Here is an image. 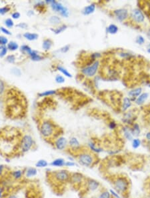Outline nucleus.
Segmentation results:
<instances>
[{
    "label": "nucleus",
    "instance_id": "nucleus-36",
    "mask_svg": "<svg viewBox=\"0 0 150 198\" xmlns=\"http://www.w3.org/2000/svg\"><path fill=\"white\" fill-rule=\"evenodd\" d=\"M109 191H110L113 198H122V195H121L118 192H117L114 189H109Z\"/></svg>",
    "mask_w": 150,
    "mask_h": 198
},
{
    "label": "nucleus",
    "instance_id": "nucleus-46",
    "mask_svg": "<svg viewBox=\"0 0 150 198\" xmlns=\"http://www.w3.org/2000/svg\"><path fill=\"white\" fill-rule=\"evenodd\" d=\"M7 48L5 47H3L1 48V52H0V57H3L4 55H5L6 53H7Z\"/></svg>",
    "mask_w": 150,
    "mask_h": 198
},
{
    "label": "nucleus",
    "instance_id": "nucleus-27",
    "mask_svg": "<svg viewBox=\"0 0 150 198\" xmlns=\"http://www.w3.org/2000/svg\"><path fill=\"white\" fill-rule=\"evenodd\" d=\"M131 102L130 99H129L127 98H125L124 100V104H123V106H122L123 111H126L127 109L131 106Z\"/></svg>",
    "mask_w": 150,
    "mask_h": 198
},
{
    "label": "nucleus",
    "instance_id": "nucleus-44",
    "mask_svg": "<svg viewBox=\"0 0 150 198\" xmlns=\"http://www.w3.org/2000/svg\"><path fill=\"white\" fill-rule=\"evenodd\" d=\"M8 42L7 39L3 36H0V45H5Z\"/></svg>",
    "mask_w": 150,
    "mask_h": 198
},
{
    "label": "nucleus",
    "instance_id": "nucleus-21",
    "mask_svg": "<svg viewBox=\"0 0 150 198\" xmlns=\"http://www.w3.org/2000/svg\"><path fill=\"white\" fill-rule=\"evenodd\" d=\"M49 166H50V163H48L47 160H43V159L37 161L36 164H35L36 168H46Z\"/></svg>",
    "mask_w": 150,
    "mask_h": 198
},
{
    "label": "nucleus",
    "instance_id": "nucleus-1",
    "mask_svg": "<svg viewBox=\"0 0 150 198\" xmlns=\"http://www.w3.org/2000/svg\"><path fill=\"white\" fill-rule=\"evenodd\" d=\"M0 137V152L6 157H11L15 154L20 153L21 138L17 129L9 128L5 129Z\"/></svg>",
    "mask_w": 150,
    "mask_h": 198
},
{
    "label": "nucleus",
    "instance_id": "nucleus-26",
    "mask_svg": "<svg viewBox=\"0 0 150 198\" xmlns=\"http://www.w3.org/2000/svg\"><path fill=\"white\" fill-rule=\"evenodd\" d=\"M107 31H108V33H110L111 34H116V33L118 32V28L116 25L111 24L110 26H109L108 28H107Z\"/></svg>",
    "mask_w": 150,
    "mask_h": 198
},
{
    "label": "nucleus",
    "instance_id": "nucleus-24",
    "mask_svg": "<svg viewBox=\"0 0 150 198\" xmlns=\"http://www.w3.org/2000/svg\"><path fill=\"white\" fill-rule=\"evenodd\" d=\"M141 93V88H135L134 89V90H131L129 92V96L136 98V97H138L140 96Z\"/></svg>",
    "mask_w": 150,
    "mask_h": 198
},
{
    "label": "nucleus",
    "instance_id": "nucleus-13",
    "mask_svg": "<svg viewBox=\"0 0 150 198\" xmlns=\"http://www.w3.org/2000/svg\"><path fill=\"white\" fill-rule=\"evenodd\" d=\"M68 146L69 147H70L71 154H72L73 152H75L76 150V151H77V154L81 150V145H80L79 141H78V139L75 137H71V139H69Z\"/></svg>",
    "mask_w": 150,
    "mask_h": 198
},
{
    "label": "nucleus",
    "instance_id": "nucleus-63",
    "mask_svg": "<svg viewBox=\"0 0 150 198\" xmlns=\"http://www.w3.org/2000/svg\"><path fill=\"white\" fill-rule=\"evenodd\" d=\"M149 88H150V85H149Z\"/></svg>",
    "mask_w": 150,
    "mask_h": 198
},
{
    "label": "nucleus",
    "instance_id": "nucleus-18",
    "mask_svg": "<svg viewBox=\"0 0 150 198\" xmlns=\"http://www.w3.org/2000/svg\"><path fill=\"white\" fill-rule=\"evenodd\" d=\"M123 132H124V137L129 141H132L133 139V135L131 130V127L129 126H125L123 127Z\"/></svg>",
    "mask_w": 150,
    "mask_h": 198
},
{
    "label": "nucleus",
    "instance_id": "nucleus-25",
    "mask_svg": "<svg viewBox=\"0 0 150 198\" xmlns=\"http://www.w3.org/2000/svg\"><path fill=\"white\" fill-rule=\"evenodd\" d=\"M98 198H112V195L110 192L109 190H103L102 192H100V193L98 195Z\"/></svg>",
    "mask_w": 150,
    "mask_h": 198
},
{
    "label": "nucleus",
    "instance_id": "nucleus-52",
    "mask_svg": "<svg viewBox=\"0 0 150 198\" xmlns=\"http://www.w3.org/2000/svg\"><path fill=\"white\" fill-rule=\"evenodd\" d=\"M20 17V13L19 12H15V13H13L12 14V18H13V19H18Z\"/></svg>",
    "mask_w": 150,
    "mask_h": 198
},
{
    "label": "nucleus",
    "instance_id": "nucleus-12",
    "mask_svg": "<svg viewBox=\"0 0 150 198\" xmlns=\"http://www.w3.org/2000/svg\"><path fill=\"white\" fill-rule=\"evenodd\" d=\"M51 7H52V9L54 10L55 11L60 12L61 15L64 16V17H67V16H68V10H67L66 7H63L61 3H58V2H56L55 1H53V3H51Z\"/></svg>",
    "mask_w": 150,
    "mask_h": 198
},
{
    "label": "nucleus",
    "instance_id": "nucleus-14",
    "mask_svg": "<svg viewBox=\"0 0 150 198\" xmlns=\"http://www.w3.org/2000/svg\"><path fill=\"white\" fill-rule=\"evenodd\" d=\"M114 15L119 21L123 22L128 18V11L125 9H119L114 11Z\"/></svg>",
    "mask_w": 150,
    "mask_h": 198
},
{
    "label": "nucleus",
    "instance_id": "nucleus-51",
    "mask_svg": "<svg viewBox=\"0 0 150 198\" xmlns=\"http://www.w3.org/2000/svg\"><path fill=\"white\" fill-rule=\"evenodd\" d=\"M4 84L3 82L0 79V94H1L4 91Z\"/></svg>",
    "mask_w": 150,
    "mask_h": 198
},
{
    "label": "nucleus",
    "instance_id": "nucleus-8",
    "mask_svg": "<svg viewBox=\"0 0 150 198\" xmlns=\"http://www.w3.org/2000/svg\"><path fill=\"white\" fill-rule=\"evenodd\" d=\"M100 186L101 183H100V181L96 180L94 179L87 177L85 187L87 191H90V192H94V191H97Z\"/></svg>",
    "mask_w": 150,
    "mask_h": 198
},
{
    "label": "nucleus",
    "instance_id": "nucleus-16",
    "mask_svg": "<svg viewBox=\"0 0 150 198\" xmlns=\"http://www.w3.org/2000/svg\"><path fill=\"white\" fill-rule=\"evenodd\" d=\"M10 176L11 179L15 181H20L24 177V170H13L10 172Z\"/></svg>",
    "mask_w": 150,
    "mask_h": 198
},
{
    "label": "nucleus",
    "instance_id": "nucleus-53",
    "mask_svg": "<svg viewBox=\"0 0 150 198\" xmlns=\"http://www.w3.org/2000/svg\"><path fill=\"white\" fill-rule=\"evenodd\" d=\"M69 45H66V46H65L64 47H63V48H61V52H63V53L67 52V51L69 50Z\"/></svg>",
    "mask_w": 150,
    "mask_h": 198
},
{
    "label": "nucleus",
    "instance_id": "nucleus-5",
    "mask_svg": "<svg viewBox=\"0 0 150 198\" xmlns=\"http://www.w3.org/2000/svg\"><path fill=\"white\" fill-rule=\"evenodd\" d=\"M40 133L46 139H51L52 137H54V134L55 133L54 124L48 120L44 121L41 124Z\"/></svg>",
    "mask_w": 150,
    "mask_h": 198
},
{
    "label": "nucleus",
    "instance_id": "nucleus-60",
    "mask_svg": "<svg viewBox=\"0 0 150 198\" xmlns=\"http://www.w3.org/2000/svg\"><path fill=\"white\" fill-rule=\"evenodd\" d=\"M147 35H148V37H149V39H150V30L149 31V32L147 33Z\"/></svg>",
    "mask_w": 150,
    "mask_h": 198
},
{
    "label": "nucleus",
    "instance_id": "nucleus-54",
    "mask_svg": "<svg viewBox=\"0 0 150 198\" xmlns=\"http://www.w3.org/2000/svg\"><path fill=\"white\" fill-rule=\"evenodd\" d=\"M4 195V191H3V187L0 185V198H2Z\"/></svg>",
    "mask_w": 150,
    "mask_h": 198
},
{
    "label": "nucleus",
    "instance_id": "nucleus-50",
    "mask_svg": "<svg viewBox=\"0 0 150 198\" xmlns=\"http://www.w3.org/2000/svg\"><path fill=\"white\" fill-rule=\"evenodd\" d=\"M109 127H110V129H114L116 128L117 127V124L116 123V122H114V121H112V122H110L109 123Z\"/></svg>",
    "mask_w": 150,
    "mask_h": 198
},
{
    "label": "nucleus",
    "instance_id": "nucleus-40",
    "mask_svg": "<svg viewBox=\"0 0 150 198\" xmlns=\"http://www.w3.org/2000/svg\"><path fill=\"white\" fill-rule=\"evenodd\" d=\"M135 42H136L137 44L141 45V44H143V43L145 42V40H144V38H143L142 36H137V37L136 40H135Z\"/></svg>",
    "mask_w": 150,
    "mask_h": 198
},
{
    "label": "nucleus",
    "instance_id": "nucleus-59",
    "mask_svg": "<svg viewBox=\"0 0 150 198\" xmlns=\"http://www.w3.org/2000/svg\"><path fill=\"white\" fill-rule=\"evenodd\" d=\"M147 147H148L149 149L150 150V141H147Z\"/></svg>",
    "mask_w": 150,
    "mask_h": 198
},
{
    "label": "nucleus",
    "instance_id": "nucleus-19",
    "mask_svg": "<svg viewBox=\"0 0 150 198\" xmlns=\"http://www.w3.org/2000/svg\"><path fill=\"white\" fill-rule=\"evenodd\" d=\"M88 146H89L90 151L96 154L102 153V152H103L102 148L98 147V146L96 145L95 143H93V142H92V141H90L89 143H88Z\"/></svg>",
    "mask_w": 150,
    "mask_h": 198
},
{
    "label": "nucleus",
    "instance_id": "nucleus-28",
    "mask_svg": "<svg viewBox=\"0 0 150 198\" xmlns=\"http://www.w3.org/2000/svg\"><path fill=\"white\" fill-rule=\"evenodd\" d=\"M141 143V140L139 138H133L132 141H131V145H132L133 149L135 150L140 147Z\"/></svg>",
    "mask_w": 150,
    "mask_h": 198
},
{
    "label": "nucleus",
    "instance_id": "nucleus-9",
    "mask_svg": "<svg viewBox=\"0 0 150 198\" xmlns=\"http://www.w3.org/2000/svg\"><path fill=\"white\" fill-rule=\"evenodd\" d=\"M99 67V61H97L94 62L91 65L88 66L87 67L83 68L82 69V73L87 77H92L96 73Z\"/></svg>",
    "mask_w": 150,
    "mask_h": 198
},
{
    "label": "nucleus",
    "instance_id": "nucleus-6",
    "mask_svg": "<svg viewBox=\"0 0 150 198\" xmlns=\"http://www.w3.org/2000/svg\"><path fill=\"white\" fill-rule=\"evenodd\" d=\"M34 145V141L33 137L29 134H26L22 136L20 145V153L22 154H26L30 152Z\"/></svg>",
    "mask_w": 150,
    "mask_h": 198
},
{
    "label": "nucleus",
    "instance_id": "nucleus-55",
    "mask_svg": "<svg viewBox=\"0 0 150 198\" xmlns=\"http://www.w3.org/2000/svg\"><path fill=\"white\" fill-rule=\"evenodd\" d=\"M1 30L2 32L4 33V34H7V35H11V33H10V32H9V31H8L7 30H6L5 28H1Z\"/></svg>",
    "mask_w": 150,
    "mask_h": 198
},
{
    "label": "nucleus",
    "instance_id": "nucleus-41",
    "mask_svg": "<svg viewBox=\"0 0 150 198\" xmlns=\"http://www.w3.org/2000/svg\"><path fill=\"white\" fill-rule=\"evenodd\" d=\"M55 81L59 84H62L65 81V79H64V77H62L61 75H58L56 76V77H55Z\"/></svg>",
    "mask_w": 150,
    "mask_h": 198
},
{
    "label": "nucleus",
    "instance_id": "nucleus-23",
    "mask_svg": "<svg viewBox=\"0 0 150 198\" xmlns=\"http://www.w3.org/2000/svg\"><path fill=\"white\" fill-rule=\"evenodd\" d=\"M95 9H96L95 5H94V4H91V5H88L87 6V7H85V8H84L83 13L84 15H89V14L92 13L94 11H95Z\"/></svg>",
    "mask_w": 150,
    "mask_h": 198
},
{
    "label": "nucleus",
    "instance_id": "nucleus-33",
    "mask_svg": "<svg viewBox=\"0 0 150 198\" xmlns=\"http://www.w3.org/2000/svg\"><path fill=\"white\" fill-rule=\"evenodd\" d=\"M22 49V51H23L24 53H26V54H28V55H31V53H32V50L31 49V48L28 45H23V46H22L21 47Z\"/></svg>",
    "mask_w": 150,
    "mask_h": 198
},
{
    "label": "nucleus",
    "instance_id": "nucleus-48",
    "mask_svg": "<svg viewBox=\"0 0 150 198\" xmlns=\"http://www.w3.org/2000/svg\"><path fill=\"white\" fill-rule=\"evenodd\" d=\"M9 9H10V8L8 7H4L0 8V13L1 14L5 13L6 12L9 11Z\"/></svg>",
    "mask_w": 150,
    "mask_h": 198
},
{
    "label": "nucleus",
    "instance_id": "nucleus-20",
    "mask_svg": "<svg viewBox=\"0 0 150 198\" xmlns=\"http://www.w3.org/2000/svg\"><path fill=\"white\" fill-rule=\"evenodd\" d=\"M131 132H132V134L133 135V137H138L139 135V134H140V127H139V125H138V123H133V124L131 125Z\"/></svg>",
    "mask_w": 150,
    "mask_h": 198
},
{
    "label": "nucleus",
    "instance_id": "nucleus-49",
    "mask_svg": "<svg viewBox=\"0 0 150 198\" xmlns=\"http://www.w3.org/2000/svg\"><path fill=\"white\" fill-rule=\"evenodd\" d=\"M5 172V167L3 165H0V176H3Z\"/></svg>",
    "mask_w": 150,
    "mask_h": 198
},
{
    "label": "nucleus",
    "instance_id": "nucleus-2",
    "mask_svg": "<svg viewBox=\"0 0 150 198\" xmlns=\"http://www.w3.org/2000/svg\"><path fill=\"white\" fill-rule=\"evenodd\" d=\"M71 172L67 170H59L48 172L49 181L55 187L64 185L69 183Z\"/></svg>",
    "mask_w": 150,
    "mask_h": 198
},
{
    "label": "nucleus",
    "instance_id": "nucleus-3",
    "mask_svg": "<svg viewBox=\"0 0 150 198\" xmlns=\"http://www.w3.org/2000/svg\"><path fill=\"white\" fill-rule=\"evenodd\" d=\"M77 163L80 166L85 168H91L97 164L98 160L96 154L87 150H81L75 156Z\"/></svg>",
    "mask_w": 150,
    "mask_h": 198
},
{
    "label": "nucleus",
    "instance_id": "nucleus-37",
    "mask_svg": "<svg viewBox=\"0 0 150 198\" xmlns=\"http://www.w3.org/2000/svg\"><path fill=\"white\" fill-rule=\"evenodd\" d=\"M55 94V91L51 90V91H46V92H42L41 94H39V96L41 97L43 96H50V95H53Z\"/></svg>",
    "mask_w": 150,
    "mask_h": 198
},
{
    "label": "nucleus",
    "instance_id": "nucleus-34",
    "mask_svg": "<svg viewBox=\"0 0 150 198\" xmlns=\"http://www.w3.org/2000/svg\"><path fill=\"white\" fill-rule=\"evenodd\" d=\"M50 22L51 24L57 25L60 23L61 20L59 19V18L57 17V16H52V17L50 18Z\"/></svg>",
    "mask_w": 150,
    "mask_h": 198
},
{
    "label": "nucleus",
    "instance_id": "nucleus-17",
    "mask_svg": "<svg viewBox=\"0 0 150 198\" xmlns=\"http://www.w3.org/2000/svg\"><path fill=\"white\" fill-rule=\"evenodd\" d=\"M65 162L66 160H65L63 158H56L50 163V166L55 167V168H63V167H65Z\"/></svg>",
    "mask_w": 150,
    "mask_h": 198
},
{
    "label": "nucleus",
    "instance_id": "nucleus-43",
    "mask_svg": "<svg viewBox=\"0 0 150 198\" xmlns=\"http://www.w3.org/2000/svg\"><path fill=\"white\" fill-rule=\"evenodd\" d=\"M15 56H14L13 55H8V56L7 57V61L9 63H14L15 62Z\"/></svg>",
    "mask_w": 150,
    "mask_h": 198
},
{
    "label": "nucleus",
    "instance_id": "nucleus-56",
    "mask_svg": "<svg viewBox=\"0 0 150 198\" xmlns=\"http://www.w3.org/2000/svg\"><path fill=\"white\" fill-rule=\"evenodd\" d=\"M145 139H146L147 141H150V131H148L145 135Z\"/></svg>",
    "mask_w": 150,
    "mask_h": 198
},
{
    "label": "nucleus",
    "instance_id": "nucleus-47",
    "mask_svg": "<svg viewBox=\"0 0 150 198\" xmlns=\"http://www.w3.org/2000/svg\"><path fill=\"white\" fill-rule=\"evenodd\" d=\"M12 73L15 75L20 76L21 75V71H20V69H17V68H13V69H12Z\"/></svg>",
    "mask_w": 150,
    "mask_h": 198
},
{
    "label": "nucleus",
    "instance_id": "nucleus-4",
    "mask_svg": "<svg viewBox=\"0 0 150 198\" xmlns=\"http://www.w3.org/2000/svg\"><path fill=\"white\" fill-rule=\"evenodd\" d=\"M114 189L121 195H125L130 189L131 183L128 177L122 175L115 177L112 180Z\"/></svg>",
    "mask_w": 150,
    "mask_h": 198
},
{
    "label": "nucleus",
    "instance_id": "nucleus-35",
    "mask_svg": "<svg viewBox=\"0 0 150 198\" xmlns=\"http://www.w3.org/2000/svg\"><path fill=\"white\" fill-rule=\"evenodd\" d=\"M57 69H58L59 71H60L61 73H63V74H64L65 75H66L67 77H72L71 74L70 73H69V72L67 71V70L65 69V68H63L62 67H60V66H58V67H57Z\"/></svg>",
    "mask_w": 150,
    "mask_h": 198
},
{
    "label": "nucleus",
    "instance_id": "nucleus-30",
    "mask_svg": "<svg viewBox=\"0 0 150 198\" xmlns=\"http://www.w3.org/2000/svg\"><path fill=\"white\" fill-rule=\"evenodd\" d=\"M51 44H52V42H51V40H46L45 41H44V42H43L42 47L45 50H49V49L51 48Z\"/></svg>",
    "mask_w": 150,
    "mask_h": 198
},
{
    "label": "nucleus",
    "instance_id": "nucleus-7",
    "mask_svg": "<svg viewBox=\"0 0 150 198\" xmlns=\"http://www.w3.org/2000/svg\"><path fill=\"white\" fill-rule=\"evenodd\" d=\"M86 177L83 174L79 172L71 173L69 183L75 187L85 186L86 182Z\"/></svg>",
    "mask_w": 150,
    "mask_h": 198
},
{
    "label": "nucleus",
    "instance_id": "nucleus-15",
    "mask_svg": "<svg viewBox=\"0 0 150 198\" xmlns=\"http://www.w3.org/2000/svg\"><path fill=\"white\" fill-rule=\"evenodd\" d=\"M24 177L26 178H32L37 176L38 171L36 167H29L24 169Z\"/></svg>",
    "mask_w": 150,
    "mask_h": 198
},
{
    "label": "nucleus",
    "instance_id": "nucleus-58",
    "mask_svg": "<svg viewBox=\"0 0 150 198\" xmlns=\"http://www.w3.org/2000/svg\"><path fill=\"white\" fill-rule=\"evenodd\" d=\"M147 52H148L149 53H150V44L148 45V46H147Z\"/></svg>",
    "mask_w": 150,
    "mask_h": 198
},
{
    "label": "nucleus",
    "instance_id": "nucleus-45",
    "mask_svg": "<svg viewBox=\"0 0 150 198\" xmlns=\"http://www.w3.org/2000/svg\"><path fill=\"white\" fill-rule=\"evenodd\" d=\"M5 25L7 26L8 28H11V27L13 26V22L12 21L11 19H7L5 21Z\"/></svg>",
    "mask_w": 150,
    "mask_h": 198
},
{
    "label": "nucleus",
    "instance_id": "nucleus-11",
    "mask_svg": "<svg viewBox=\"0 0 150 198\" xmlns=\"http://www.w3.org/2000/svg\"><path fill=\"white\" fill-rule=\"evenodd\" d=\"M69 145V142L67 141L66 138L63 137H59L55 140L54 145L55 147L59 151L65 150Z\"/></svg>",
    "mask_w": 150,
    "mask_h": 198
},
{
    "label": "nucleus",
    "instance_id": "nucleus-22",
    "mask_svg": "<svg viewBox=\"0 0 150 198\" xmlns=\"http://www.w3.org/2000/svg\"><path fill=\"white\" fill-rule=\"evenodd\" d=\"M147 98H148V94H147V93H143V94H141L140 96L137 98L135 102H136L137 104L141 105L145 102V101L147 100Z\"/></svg>",
    "mask_w": 150,
    "mask_h": 198
},
{
    "label": "nucleus",
    "instance_id": "nucleus-39",
    "mask_svg": "<svg viewBox=\"0 0 150 198\" xmlns=\"http://www.w3.org/2000/svg\"><path fill=\"white\" fill-rule=\"evenodd\" d=\"M67 26H61V27H59L57 29H55V30H52V31H53L55 34H59V33L62 32L63 31H64L65 29H66Z\"/></svg>",
    "mask_w": 150,
    "mask_h": 198
},
{
    "label": "nucleus",
    "instance_id": "nucleus-10",
    "mask_svg": "<svg viewBox=\"0 0 150 198\" xmlns=\"http://www.w3.org/2000/svg\"><path fill=\"white\" fill-rule=\"evenodd\" d=\"M131 18L136 24H141L144 22L145 16L143 15V12L139 9H134L131 11Z\"/></svg>",
    "mask_w": 150,
    "mask_h": 198
},
{
    "label": "nucleus",
    "instance_id": "nucleus-61",
    "mask_svg": "<svg viewBox=\"0 0 150 198\" xmlns=\"http://www.w3.org/2000/svg\"><path fill=\"white\" fill-rule=\"evenodd\" d=\"M148 197H149V198H150V191H149V195H148Z\"/></svg>",
    "mask_w": 150,
    "mask_h": 198
},
{
    "label": "nucleus",
    "instance_id": "nucleus-31",
    "mask_svg": "<svg viewBox=\"0 0 150 198\" xmlns=\"http://www.w3.org/2000/svg\"><path fill=\"white\" fill-rule=\"evenodd\" d=\"M30 56H31V58L32 59V60H34V61H40L41 60V59H43V57L42 56H40V55L37 53L36 51H32V53H31Z\"/></svg>",
    "mask_w": 150,
    "mask_h": 198
},
{
    "label": "nucleus",
    "instance_id": "nucleus-62",
    "mask_svg": "<svg viewBox=\"0 0 150 198\" xmlns=\"http://www.w3.org/2000/svg\"><path fill=\"white\" fill-rule=\"evenodd\" d=\"M1 45H0V49H1Z\"/></svg>",
    "mask_w": 150,
    "mask_h": 198
},
{
    "label": "nucleus",
    "instance_id": "nucleus-57",
    "mask_svg": "<svg viewBox=\"0 0 150 198\" xmlns=\"http://www.w3.org/2000/svg\"><path fill=\"white\" fill-rule=\"evenodd\" d=\"M17 26L18 27H22V28H27V25L26 24H20L18 25Z\"/></svg>",
    "mask_w": 150,
    "mask_h": 198
},
{
    "label": "nucleus",
    "instance_id": "nucleus-29",
    "mask_svg": "<svg viewBox=\"0 0 150 198\" xmlns=\"http://www.w3.org/2000/svg\"><path fill=\"white\" fill-rule=\"evenodd\" d=\"M24 36L27 39V40L33 41L36 40V39L38 38V35L36 34H31V33H26L24 35Z\"/></svg>",
    "mask_w": 150,
    "mask_h": 198
},
{
    "label": "nucleus",
    "instance_id": "nucleus-42",
    "mask_svg": "<svg viewBox=\"0 0 150 198\" xmlns=\"http://www.w3.org/2000/svg\"><path fill=\"white\" fill-rule=\"evenodd\" d=\"M2 198H17V195L15 193H7V194L5 195L4 194L3 197Z\"/></svg>",
    "mask_w": 150,
    "mask_h": 198
},
{
    "label": "nucleus",
    "instance_id": "nucleus-38",
    "mask_svg": "<svg viewBox=\"0 0 150 198\" xmlns=\"http://www.w3.org/2000/svg\"><path fill=\"white\" fill-rule=\"evenodd\" d=\"M77 163L73 161H69L67 160L65 162V167H67V168H71V167H75L77 166Z\"/></svg>",
    "mask_w": 150,
    "mask_h": 198
},
{
    "label": "nucleus",
    "instance_id": "nucleus-32",
    "mask_svg": "<svg viewBox=\"0 0 150 198\" xmlns=\"http://www.w3.org/2000/svg\"><path fill=\"white\" fill-rule=\"evenodd\" d=\"M7 48L11 51H15L18 48V45L17 43L14 42H11L7 44Z\"/></svg>",
    "mask_w": 150,
    "mask_h": 198
}]
</instances>
